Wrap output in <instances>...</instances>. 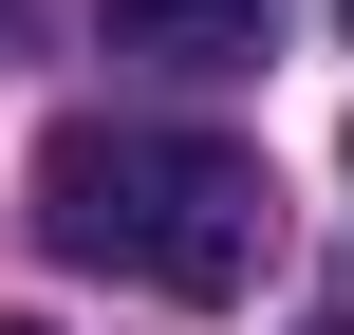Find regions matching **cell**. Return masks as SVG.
I'll use <instances>...</instances> for the list:
<instances>
[{
    "mask_svg": "<svg viewBox=\"0 0 354 335\" xmlns=\"http://www.w3.org/2000/svg\"><path fill=\"white\" fill-rule=\"evenodd\" d=\"M37 242H56L75 280L243 298L261 242H280V186H261V149H224V131H112V112H75V131H37Z\"/></svg>",
    "mask_w": 354,
    "mask_h": 335,
    "instance_id": "obj_1",
    "label": "cell"
},
{
    "mask_svg": "<svg viewBox=\"0 0 354 335\" xmlns=\"http://www.w3.org/2000/svg\"><path fill=\"white\" fill-rule=\"evenodd\" d=\"M93 19H112V56H168V75H224L280 37V0H93Z\"/></svg>",
    "mask_w": 354,
    "mask_h": 335,
    "instance_id": "obj_2",
    "label": "cell"
},
{
    "mask_svg": "<svg viewBox=\"0 0 354 335\" xmlns=\"http://www.w3.org/2000/svg\"><path fill=\"white\" fill-rule=\"evenodd\" d=\"M0 335H37V317H0Z\"/></svg>",
    "mask_w": 354,
    "mask_h": 335,
    "instance_id": "obj_3",
    "label": "cell"
},
{
    "mask_svg": "<svg viewBox=\"0 0 354 335\" xmlns=\"http://www.w3.org/2000/svg\"><path fill=\"white\" fill-rule=\"evenodd\" d=\"M317 335H354V317H317Z\"/></svg>",
    "mask_w": 354,
    "mask_h": 335,
    "instance_id": "obj_4",
    "label": "cell"
},
{
    "mask_svg": "<svg viewBox=\"0 0 354 335\" xmlns=\"http://www.w3.org/2000/svg\"><path fill=\"white\" fill-rule=\"evenodd\" d=\"M336 19H354V0H336Z\"/></svg>",
    "mask_w": 354,
    "mask_h": 335,
    "instance_id": "obj_5",
    "label": "cell"
}]
</instances>
